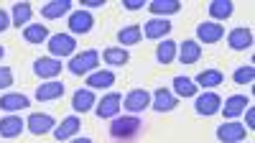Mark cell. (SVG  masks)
Wrapping results in <instances>:
<instances>
[{"instance_id": "1", "label": "cell", "mask_w": 255, "mask_h": 143, "mask_svg": "<svg viewBox=\"0 0 255 143\" xmlns=\"http://www.w3.org/2000/svg\"><path fill=\"white\" fill-rule=\"evenodd\" d=\"M143 123L135 118V115H123V118H113L110 123V136L115 141H130L140 133Z\"/></svg>"}, {"instance_id": "2", "label": "cell", "mask_w": 255, "mask_h": 143, "mask_svg": "<svg viewBox=\"0 0 255 143\" xmlns=\"http://www.w3.org/2000/svg\"><path fill=\"white\" fill-rule=\"evenodd\" d=\"M97 64H100V54H97L95 49H87V51H82V54L72 56V61L67 64V69H69L72 74L82 77V74H92V72H97Z\"/></svg>"}, {"instance_id": "3", "label": "cell", "mask_w": 255, "mask_h": 143, "mask_svg": "<svg viewBox=\"0 0 255 143\" xmlns=\"http://www.w3.org/2000/svg\"><path fill=\"white\" fill-rule=\"evenodd\" d=\"M120 108H123V95L110 92V95H105L97 105H95V113H97L100 120H110V118H118Z\"/></svg>"}, {"instance_id": "4", "label": "cell", "mask_w": 255, "mask_h": 143, "mask_svg": "<svg viewBox=\"0 0 255 143\" xmlns=\"http://www.w3.org/2000/svg\"><path fill=\"white\" fill-rule=\"evenodd\" d=\"M123 108L130 115L143 113L145 108H151V92H148V90H130L123 97Z\"/></svg>"}, {"instance_id": "5", "label": "cell", "mask_w": 255, "mask_h": 143, "mask_svg": "<svg viewBox=\"0 0 255 143\" xmlns=\"http://www.w3.org/2000/svg\"><path fill=\"white\" fill-rule=\"evenodd\" d=\"M74 49H77V44H74V38L69 33H54V36H49V51H51L54 59L69 56V54H74Z\"/></svg>"}, {"instance_id": "6", "label": "cell", "mask_w": 255, "mask_h": 143, "mask_svg": "<svg viewBox=\"0 0 255 143\" xmlns=\"http://www.w3.org/2000/svg\"><path fill=\"white\" fill-rule=\"evenodd\" d=\"M245 133H248V128L243 126V123H238V120H227V123H222V126L217 128V138L222 143H243Z\"/></svg>"}, {"instance_id": "7", "label": "cell", "mask_w": 255, "mask_h": 143, "mask_svg": "<svg viewBox=\"0 0 255 143\" xmlns=\"http://www.w3.org/2000/svg\"><path fill=\"white\" fill-rule=\"evenodd\" d=\"M26 128L33 133V136H46L56 128V120L46 113H31L28 120H26Z\"/></svg>"}, {"instance_id": "8", "label": "cell", "mask_w": 255, "mask_h": 143, "mask_svg": "<svg viewBox=\"0 0 255 143\" xmlns=\"http://www.w3.org/2000/svg\"><path fill=\"white\" fill-rule=\"evenodd\" d=\"M220 108H222V100H220L217 92H202V95L194 100V110H197V115H204V118L220 113Z\"/></svg>"}, {"instance_id": "9", "label": "cell", "mask_w": 255, "mask_h": 143, "mask_svg": "<svg viewBox=\"0 0 255 143\" xmlns=\"http://www.w3.org/2000/svg\"><path fill=\"white\" fill-rule=\"evenodd\" d=\"M61 59H54V56H41L33 61V74L41 77V79H54L59 72H61Z\"/></svg>"}, {"instance_id": "10", "label": "cell", "mask_w": 255, "mask_h": 143, "mask_svg": "<svg viewBox=\"0 0 255 143\" xmlns=\"http://www.w3.org/2000/svg\"><path fill=\"white\" fill-rule=\"evenodd\" d=\"M151 105L156 113H171L176 105H179V97L171 92V90H166V87H158L153 95H151Z\"/></svg>"}, {"instance_id": "11", "label": "cell", "mask_w": 255, "mask_h": 143, "mask_svg": "<svg viewBox=\"0 0 255 143\" xmlns=\"http://www.w3.org/2000/svg\"><path fill=\"white\" fill-rule=\"evenodd\" d=\"M92 26H95V15L90 10L79 8V10L69 13V31L72 33H90Z\"/></svg>"}, {"instance_id": "12", "label": "cell", "mask_w": 255, "mask_h": 143, "mask_svg": "<svg viewBox=\"0 0 255 143\" xmlns=\"http://www.w3.org/2000/svg\"><path fill=\"white\" fill-rule=\"evenodd\" d=\"M227 44L232 51H245L253 46V31L245 28V26H238V28H232L227 33Z\"/></svg>"}, {"instance_id": "13", "label": "cell", "mask_w": 255, "mask_h": 143, "mask_svg": "<svg viewBox=\"0 0 255 143\" xmlns=\"http://www.w3.org/2000/svg\"><path fill=\"white\" fill-rule=\"evenodd\" d=\"M143 36L145 38H153V41H163V36L171 33V23H168V18H151L148 23H143Z\"/></svg>"}, {"instance_id": "14", "label": "cell", "mask_w": 255, "mask_h": 143, "mask_svg": "<svg viewBox=\"0 0 255 143\" xmlns=\"http://www.w3.org/2000/svg\"><path fill=\"white\" fill-rule=\"evenodd\" d=\"M248 105H250V100H248L245 95H232V97L225 100V105H222L220 110H222V115H225L227 120H235L238 115H243V113L248 110Z\"/></svg>"}, {"instance_id": "15", "label": "cell", "mask_w": 255, "mask_h": 143, "mask_svg": "<svg viewBox=\"0 0 255 143\" xmlns=\"http://www.w3.org/2000/svg\"><path fill=\"white\" fill-rule=\"evenodd\" d=\"M197 36L202 44H217L225 36V28H222V23H215V20H204V23L197 26Z\"/></svg>"}, {"instance_id": "16", "label": "cell", "mask_w": 255, "mask_h": 143, "mask_svg": "<svg viewBox=\"0 0 255 143\" xmlns=\"http://www.w3.org/2000/svg\"><path fill=\"white\" fill-rule=\"evenodd\" d=\"M95 105H97V97H95V90H90V87L77 90V92L72 95V108H74V113H87V110H92Z\"/></svg>"}, {"instance_id": "17", "label": "cell", "mask_w": 255, "mask_h": 143, "mask_svg": "<svg viewBox=\"0 0 255 143\" xmlns=\"http://www.w3.org/2000/svg\"><path fill=\"white\" fill-rule=\"evenodd\" d=\"M23 131H26V120H20L18 115L0 118V136L3 138H18Z\"/></svg>"}, {"instance_id": "18", "label": "cell", "mask_w": 255, "mask_h": 143, "mask_svg": "<svg viewBox=\"0 0 255 143\" xmlns=\"http://www.w3.org/2000/svg\"><path fill=\"white\" fill-rule=\"evenodd\" d=\"M113 85H115V72L113 69H100V72L87 74V87L90 90H108Z\"/></svg>"}, {"instance_id": "19", "label": "cell", "mask_w": 255, "mask_h": 143, "mask_svg": "<svg viewBox=\"0 0 255 143\" xmlns=\"http://www.w3.org/2000/svg\"><path fill=\"white\" fill-rule=\"evenodd\" d=\"M61 95H64V85L56 82V79L44 82V85H38V90H36V100L38 102H51V100H59Z\"/></svg>"}, {"instance_id": "20", "label": "cell", "mask_w": 255, "mask_h": 143, "mask_svg": "<svg viewBox=\"0 0 255 143\" xmlns=\"http://www.w3.org/2000/svg\"><path fill=\"white\" fill-rule=\"evenodd\" d=\"M31 105L28 97L26 95H20V92H8L0 97V110H5V113H18V110H26Z\"/></svg>"}, {"instance_id": "21", "label": "cell", "mask_w": 255, "mask_h": 143, "mask_svg": "<svg viewBox=\"0 0 255 143\" xmlns=\"http://www.w3.org/2000/svg\"><path fill=\"white\" fill-rule=\"evenodd\" d=\"M77 131H79V118L77 115H69V118H64L61 126H56L51 133H54L56 141H72L77 136Z\"/></svg>"}, {"instance_id": "22", "label": "cell", "mask_w": 255, "mask_h": 143, "mask_svg": "<svg viewBox=\"0 0 255 143\" xmlns=\"http://www.w3.org/2000/svg\"><path fill=\"white\" fill-rule=\"evenodd\" d=\"M179 61L181 64H197L199 56H202V46L197 44V41H184V44H179V51H176Z\"/></svg>"}, {"instance_id": "23", "label": "cell", "mask_w": 255, "mask_h": 143, "mask_svg": "<svg viewBox=\"0 0 255 143\" xmlns=\"http://www.w3.org/2000/svg\"><path fill=\"white\" fill-rule=\"evenodd\" d=\"M148 10H151L156 18H166V15L179 13L181 3H179V0H151V3H148Z\"/></svg>"}, {"instance_id": "24", "label": "cell", "mask_w": 255, "mask_h": 143, "mask_svg": "<svg viewBox=\"0 0 255 143\" xmlns=\"http://www.w3.org/2000/svg\"><path fill=\"white\" fill-rule=\"evenodd\" d=\"M225 82V74L220 72V69H204V72H199L197 74V79H194V85L197 87H207V90H212V87H220Z\"/></svg>"}, {"instance_id": "25", "label": "cell", "mask_w": 255, "mask_h": 143, "mask_svg": "<svg viewBox=\"0 0 255 143\" xmlns=\"http://www.w3.org/2000/svg\"><path fill=\"white\" fill-rule=\"evenodd\" d=\"M69 10H72V0H51V3H46L44 8H41V15L54 20V18L67 15Z\"/></svg>"}, {"instance_id": "26", "label": "cell", "mask_w": 255, "mask_h": 143, "mask_svg": "<svg viewBox=\"0 0 255 143\" xmlns=\"http://www.w3.org/2000/svg\"><path fill=\"white\" fill-rule=\"evenodd\" d=\"M176 51H179V44L171 38H163L161 44L156 46V59L158 64H171V61L176 59Z\"/></svg>"}, {"instance_id": "27", "label": "cell", "mask_w": 255, "mask_h": 143, "mask_svg": "<svg viewBox=\"0 0 255 143\" xmlns=\"http://www.w3.org/2000/svg\"><path fill=\"white\" fill-rule=\"evenodd\" d=\"M102 59H105V64H110V67H123V64H128L130 54L123 46H110V49L102 51Z\"/></svg>"}, {"instance_id": "28", "label": "cell", "mask_w": 255, "mask_h": 143, "mask_svg": "<svg viewBox=\"0 0 255 143\" xmlns=\"http://www.w3.org/2000/svg\"><path fill=\"white\" fill-rule=\"evenodd\" d=\"M31 15H33L31 3H15V5H13V10H10V18H13L10 23H13V26H18V28H20V26L26 28V26H28V20H31Z\"/></svg>"}, {"instance_id": "29", "label": "cell", "mask_w": 255, "mask_h": 143, "mask_svg": "<svg viewBox=\"0 0 255 143\" xmlns=\"http://www.w3.org/2000/svg\"><path fill=\"white\" fill-rule=\"evenodd\" d=\"M140 36H143V31H140V26H138V23H130V26H125V28H120V31H118V41H120V46H123V49H125V46L138 44Z\"/></svg>"}, {"instance_id": "30", "label": "cell", "mask_w": 255, "mask_h": 143, "mask_svg": "<svg viewBox=\"0 0 255 143\" xmlns=\"http://www.w3.org/2000/svg\"><path fill=\"white\" fill-rule=\"evenodd\" d=\"M23 38L28 41V44H44V41L49 38V28L44 23H28L23 28Z\"/></svg>"}, {"instance_id": "31", "label": "cell", "mask_w": 255, "mask_h": 143, "mask_svg": "<svg viewBox=\"0 0 255 143\" xmlns=\"http://www.w3.org/2000/svg\"><path fill=\"white\" fill-rule=\"evenodd\" d=\"M232 10H235V5H232L230 0H212V3H209L212 20H227L232 15Z\"/></svg>"}, {"instance_id": "32", "label": "cell", "mask_w": 255, "mask_h": 143, "mask_svg": "<svg viewBox=\"0 0 255 143\" xmlns=\"http://www.w3.org/2000/svg\"><path fill=\"white\" fill-rule=\"evenodd\" d=\"M197 85H194V79H189V77H174V95L176 97H194L197 95Z\"/></svg>"}, {"instance_id": "33", "label": "cell", "mask_w": 255, "mask_h": 143, "mask_svg": "<svg viewBox=\"0 0 255 143\" xmlns=\"http://www.w3.org/2000/svg\"><path fill=\"white\" fill-rule=\"evenodd\" d=\"M255 77V67L253 64H245L240 69H235V74H232V79H235V85H250Z\"/></svg>"}, {"instance_id": "34", "label": "cell", "mask_w": 255, "mask_h": 143, "mask_svg": "<svg viewBox=\"0 0 255 143\" xmlns=\"http://www.w3.org/2000/svg\"><path fill=\"white\" fill-rule=\"evenodd\" d=\"M13 85V69L10 67H0V90H8Z\"/></svg>"}, {"instance_id": "35", "label": "cell", "mask_w": 255, "mask_h": 143, "mask_svg": "<svg viewBox=\"0 0 255 143\" xmlns=\"http://www.w3.org/2000/svg\"><path fill=\"white\" fill-rule=\"evenodd\" d=\"M245 128H255V108H248L245 110Z\"/></svg>"}, {"instance_id": "36", "label": "cell", "mask_w": 255, "mask_h": 143, "mask_svg": "<svg viewBox=\"0 0 255 143\" xmlns=\"http://www.w3.org/2000/svg\"><path fill=\"white\" fill-rule=\"evenodd\" d=\"M8 26H10V15H8V13H5L3 8H0V33H3V31H5Z\"/></svg>"}, {"instance_id": "37", "label": "cell", "mask_w": 255, "mask_h": 143, "mask_svg": "<svg viewBox=\"0 0 255 143\" xmlns=\"http://www.w3.org/2000/svg\"><path fill=\"white\" fill-rule=\"evenodd\" d=\"M123 3H125L128 10H140L143 8V0H123Z\"/></svg>"}, {"instance_id": "38", "label": "cell", "mask_w": 255, "mask_h": 143, "mask_svg": "<svg viewBox=\"0 0 255 143\" xmlns=\"http://www.w3.org/2000/svg\"><path fill=\"white\" fill-rule=\"evenodd\" d=\"M102 3H105V0H84V10H90V8H102Z\"/></svg>"}, {"instance_id": "39", "label": "cell", "mask_w": 255, "mask_h": 143, "mask_svg": "<svg viewBox=\"0 0 255 143\" xmlns=\"http://www.w3.org/2000/svg\"><path fill=\"white\" fill-rule=\"evenodd\" d=\"M67 143H92V138H72V141H67Z\"/></svg>"}, {"instance_id": "40", "label": "cell", "mask_w": 255, "mask_h": 143, "mask_svg": "<svg viewBox=\"0 0 255 143\" xmlns=\"http://www.w3.org/2000/svg\"><path fill=\"white\" fill-rule=\"evenodd\" d=\"M3 54H5V49H3V46H0V59H3Z\"/></svg>"}]
</instances>
